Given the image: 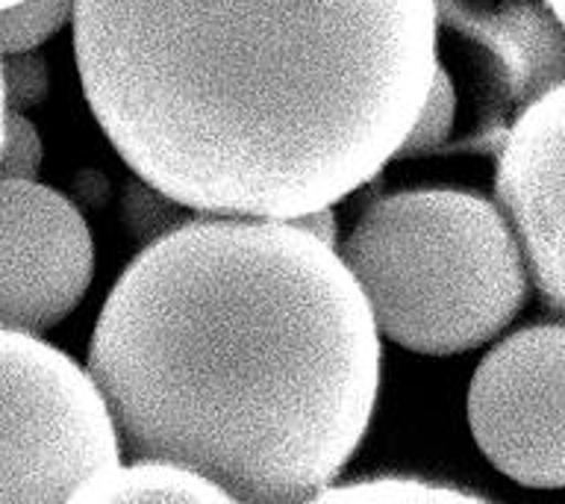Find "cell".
<instances>
[{
	"label": "cell",
	"mask_w": 565,
	"mask_h": 504,
	"mask_svg": "<svg viewBox=\"0 0 565 504\" xmlns=\"http://www.w3.org/2000/svg\"><path fill=\"white\" fill-rule=\"evenodd\" d=\"M51 92V71L33 51L3 53V109L26 113Z\"/></svg>",
	"instance_id": "cell-14"
},
{
	"label": "cell",
	"mask_w": 565,
	"mask_h": 504,
	"mask_svg": "<svg viewBox=\"0 0 565 504\" xmlns=\"http://www.w3.org/2000/svg\"><path fill=\"white\" fill-rule=\"evenodd\" d=\"M0 207V325L42 336L88 292L92 233L65 195L35 180H3Z\"/></svg>",
	"instance_id": "cell-6"
},
{
	"label": "cell",
	"mask_w": 565,
	"mask_h": 504,
	"mask_svg": "<svg viewBox=\"0 0 565 504\" xmlns=\"http://www.w3.org/2000/svg\"><path fill=\"white\" fill-rule=\"evenodd\" d=\"M316 502H377V504H424V502H480L477 495L457 486L430 484L418 477H365L353 484L327 486Z\"/></svg>",
	"instance_id": "cell-11"
},
{
	"label": "cell",
	"mask_w": 565,
	"mask_h": 504,
	"mask_svg": "<svg viewBox=\"0 0 565 504\" xmlns=\"http://www.w3.org/2000/svg\"><path fill=\"white\" fill-rule=\"evenodd\" d=\"M192 212L185 203L174 201L157 186L148 180H136L127 192V221H130L132 233L145 242H157L171 230L183 228L185 221H192Z\"/></svg>",
	"instance_id": "cell-13"
},
{
	"label": "cell",
	"mask_w": 565,
	"mask_h": 504,
	"mask_svg": "<svg viewBox=\"0 0 565 504\" xmlns=\"http://www.w3.org/2000/svg\"><path fill=\"white\" fill-rule=\"evenodd\" d=\"M494 39L510 62L512 86L524 106L565 83V27L547 3L510 9L494 27Z\"/></svg>",
	"instance_id": "cell-8"
},
{
	"label": "cell",
	"mask_w": 565,
	"mask_h": 504,
	"mask_svg": "<svg viewBox=\"0 0 565 504\" xmlns=\"http://www.w3.org/2000/svg\"><path fill=\"white\" fill-rule=\"evenodd\" d=\"M44 159L42 136L24 113L3 109V180H35Z\"/></svg>",
	"instance_id": "cell-15"
},
{
	"label": "cell",
	"mask_w": 565,
	"mask_h": 504,
	"mask_svg": "<svg viewBox=\"0 0 565 504\" xmlns=\"http://www.w3.org/2000/svg\"><path fill=\"white\" fill-rule=\"evenodd\" d=\"M454 118H457V88H454L448 71L439 65L436 77H433L430 95L424 101L422 113L415 118L413 130L406 136L397 157H418V154H430V150L441 148L454 130Z\"/></svg>",
	"instance_id": "cell-12"
},
{
	"label": "cell",
	"mask_w": 565,
	"mask_h": 504,
	"mask_svg": "<svg viewBox=\"0 0 565 504\" xmlns=\"http://www.w3.org/2000/svg\"><path fill=\"white\" fill-rule=\"evenodd\" d=\"M547 3V9H551V12H554L556 18H559V21H563V27H565V0H545Z\"/></svg>",
	"instance_id": "cell-17"
},
{
	"label": "cell",
	"mask_w": 565,
	"mask_h": 504,
	"mask_svg": "<svg viewBox=\"0 0 565 504\" xmlns=\"http://www.w3.org/2000/svg\"><path fill=\"white\" fill-rule=\"evenodd\" d=\"M494 192L530 281L565 313V83L521 109L503 139Z\"/></svg>",
	"instance_id": "cell-7"
},
{
	"label": "cell",
	"mask_w": 565,
	"mask_h": 504,
	"mask_svg": "<svg viewBox=\"0 0 565 504\" xmlns=\"http://www.w3.org/2000/svg\"><path fill=\"white\" fill-rule=\"evenodd\" d=\"M298 228H303L307 233L318 237L327 245H333L339 242V224H335L333 207H321V210H312L307 216H298V219H291Z\"/></svg>",
	"instance_id": "cell-16"
},
{
	"label": "cell",
	"mask_w": 565,
	"mask_h": 504,
	"mask_svg": "<svg viewBox=\"0 0 565 504\" xmlns=\"http://www.w3.org/2000/svg\"><path fill=\"white\" fill-rule=\"evenodd\" d=\"M436 0H77L88 109L189 210L298 219L397 157L439 71Z\"/></svg>",
	"instance_id": "cell-1"
},
{
	"label": "cell",
	"mask_w": 565,
	"mask_h": 504,
	"mask_svg": "<svg viewBox=\"0 0 565 504\" xmlns=\"http://www.w3.org/2000/svg\"><path fill=\"white\" fill-rule=\"evenodd\" d=\"M477 449L533 490L565 486V325H530L494 345L466 398Z\"/></svg>",
	"instance_id": "cell-5"
},
{
	"label": "cell",
	"mask_w": 565,
	"mask_h": 504,
	"mask_svg": "<svg viewBox=\"0 0 565 504\" xmlns=\"http://www.w3.org/2000/svg\"><path fill=\"white\" fill-rule=\"evenodd\" d=\"M74 502H194L227 504L233 495L203 475L198 469L162 458H136L132 463H118L106 475L83 486Z\"/></svg>",
	"instance_id": "cell-9"
},
{
	"label": "cell",
	"mask_w": 565,
	"mask_h": 504,
	"mask_svg": "<svg viewBox=\"0 0 565 504\" xmlns=\"http://www.w3.org/2000/svg\"><path fill=\"white\" fill-rule=\"evenodd\" d=\"M0 3H3V7H12V3H18V0H0Z\"/></svg>",
	"instance_id": "cell-18"
},
{
	"label": "cell",
	"mask_w": 565,
	"mask_h": 504,
	"mask_svg": "<svg viewBox=\"0 0 565 504\" xmlns=\"http://www.w3.org/2000/svg\"><path fill=\"white\" fill-rule=\"evenodd\" d=\"M88 369L130 458L236 502H316L369 431L380 327L342 251L295 221L206 216L124 269Z\"/></svg>",
	"instance_id": "cell-2"
},
{
	"label": "cell",
	"mask_w": 565,
	"mask_h": 504,
	"mask_svg": "<svg viewBox=\"0 0 565 504\" xmlns=\"http://www.w3.org/2000/svg\"><path fill=\"white\" fill-rule=\"evenodd\" d=\"M342 256L380 334L433 357L486 345L527 298L530 272L510 219L457 189H409L371 203Z\"/></svg>",
	"instance_id": "cell-3"
},
{
	"label": "cell",
	"mask_w": 565,
	"mask_h": 504,
	"mask_svg": "<svg viewBox=\"0 0 565 504\" xmlns=\"http://www.w3.org/2000/svg\"><path fill=\"white\" fill-rule=\"evenodd\" d=\"M77 18V0H18L0 12L3 53L35 51Z\"/></svg>",
	"instance_id": "cell-10"
},
{
	"label": "cell",
	"mask_w": 565,
	"mask_h": 504,
	"mask_svg": "<svg viewBox=\"0 0 565 504\" xmlns=\"http://www.w3.org/2000/svg\"><path fill=\"white\" fill-rule=\"evenodd\" d=\"M0 504L74 502L121 463L104 387L39 334L0 327Z\"/></svg>",
	"instance_id": "cell-4"
}]
</instances>
